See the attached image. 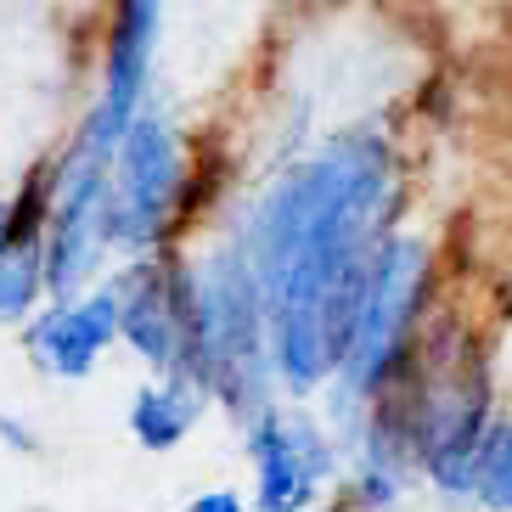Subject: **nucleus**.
Here are the masks:
<instances>
[{
    "label": "nucleus",
    "mask_w": 512,
    "mask_h": 512,
    "mask_svg": "<svg viewBox=\"0 0 512 512\" xmlns=\"http://www.w3.org/2000/svg\"><path fill=\"white\" fill-rule=\"evenodd\" d=\"M394 197V158L366 130H344L304 164H293L259 197L242 248L254 259L271 316V355L282 389L316 394L332 383L327 310L344 276L383 242V214Z\"/></svg>",
    "instance_id": "1"
},
{
    "label": "nucleus",
    "mask_w": 512,
    "mask_h": 512,
    "mask_svg": "<svg viewBox=\"0 0 512 512\" xmlns=\"http://www.w3.org/2000/svg\"><path fill=\"white\" fill-rule=\"evenodd\" d=\"M422 299H428V242L422 237H383L372 287H366L361 332H355L344 366L327 383V422H332V434L344 439V451L361 439L366 411L411 366V338L422 327Z\"/></svg>",
    "instance_id": "2"
},
{
    "label": "nucleus",
    "mask_w": 512,
    "mask_h": 512,
    "mask_svg": "<svg viewBox=\"0 0 512 512\" xmlns=\"http://www.w3.org/2000/svg\"><path fill=\"white\" fill-rule=\"evenodd\" d=\"M186 192V141L169 113H141L119 141L113 181H107V242L113 254L141 259L158 254L164 231L175 226Z\"/></svg>",
    "instance_id": "3"
},
{
    "label": "nucleus",
    "mask_w": 512,
    "mask_h": 512,
    "mask_svg": "<svg viewBox=\"0 0 512 512\" xmlns=\"http://www.w3.org/2000/svg\"><path fill=\"white\" fill-rule=\"evenodd\" d=\"M411 428H417L422 479L434 484L439 496L473 501L484 439H490V428H496L484 372H473V361L434 372L417 389V400H411Z\"/></svg>",
    "instance_id": "4"
},
{
    "label": "nucleus",
    "mask_w": 512,
    "mask_h": 512,
    "mask_svg": "<svg viewBox=\"0 0 512 512\" xmlns=\"http://www.w3.org/2000/svg\"><path fill=\"white\" fill-rule=\"evenodd\" d=\"M242 439H248V456H254L259 512H310L321 490L349 467V451L344 439L332 434V422L304 406H282V400L271 411H259L242 428Z\"/></svg>",
    "instance_id": "5"
},
{
    "label": "nucleus",
    "mask_w": 512,
    "mask_h": 512,
    "mask_svg": "<svg viewBox=\"0 0 512 512\" xmlns=\"http://www.w3.org/2000/svg\"><path fill=\"white\" fill-rule=\"evenodd\" d=\"M164 12L169 0H119L113 17V40H107V79L96 107L79 119L74 152L91 158H119V141L130 136V124L147 113V91H152V62H158V34H164Z\"/></svg>",
    "instance_id": "6"
},
{
    "label": "nucleus",
    "mask_w": 512,
    "mask_h": 512,
    "mask_svg": "<svg viewBox=\"0 0 512 512\" xmlns=\"http://www.w3.org/2000/svg\"><path fill=\"white\" fill-rule=\"evenodd\" d=\"M124 287V344L136 349L152 372H186L197 344V265L169 254H141L119 271Z\"/></svg>",
    "instance_id": "7"
},
{
    "label": "nucleus",
    "mask_w": 512,
    "mask_h": 512,
    "mask_svg": "<svg viewBox=\"0 0 512 512\" xmlns=\"http://www.w3.org/2000/svg\"><path fill=\"white\" fill-rule=\"evenodd\" d=\"M124 338V287L119 276L113 282H96L91 293H79V299H51V310L29 321L23 332V344H29V361L51 377H91L96 361H102V349Z\"/></svg>",
    "instance_id": "8"
},
{
    "label": "nucleus",
    "mask_w": 512,
    "mask_h": 512,
    "mask_svg": "<svg viewBox=\"0 0 512 512\" xmlns=\"http://www.w3.org/2000/svg\"><path fill=\"white\" fill-rule=\"evenodd\" d=\"M214 406V389L192 372H158L152 383H141L130 400V434L141 451H175L192 434L203 411Z\"/></svg>",
    "instance_id": "9"
},
{
    "label": "nucleus",
    "mask_w": 512,
    "mask_h": 512,
    "mask_svg": "<svg viewBox=\"0 0 512 512\" xmlns=\"http://www.w3.org/2000/svg\"><path fill=\"white\" fill-rule=\"evenodd\" d=\"M46 293V231H12L0 248V321H34Z\"/></svg>",
    "instance_id": "10"
},
{
    "label": "nucleus",
    "mask_w": 512,
    "mask_h": 512,
    "mask_svg": "<svg viewBox=\"0 0 512 512\" xmlns=\"http://www.w3.org/2000/svg\"><path fill=\"white\" fill-rule=\"evenodd\" d=\"M473 501L490 507V512H512V417H496V428H490V439H484Z\"/></svg>",
    "instance_id": "11"
},
{
    "label": "nucleus",
    "mask_w": 512,
    "mask_h": 512,
    "mask_svg": "<svg viewBox=\"0 0 512 512\" xmlns=\"http://www.w3.org/2000/svg\"><path fill=\"white\" fill-rule=\"evenodd\" d=\"M181 512H242V496L237 490H197Z\"/></svg>",
    "instance_id": "12"
},
{
    "label": "nucleus",
    "mask_w": 512,
    "mask_h": 512,
    "mask_svg": "<svg viewBox=\"0 0 512 512\" xmlns=\"http://www.w3.org/2000/svg\"><path fill=\"white\" fill-rule=\"evenodd\" d=\"M0 439H6V451H34V428L6 417V411H0Z\"/></svg>",
    "instance_id": "13"
},
{
    "label": "nucleus",
    "mask_w": 512,
    "mask_h": 512,
    "mask_svg": "<svg viewBox=\"0 0 512 512\" xmlns=\"http://www.w3.org/2000/svg\"><path fill=\"white\" fill-rule=\"evenodd\" d=\"M6 237H12V203L0 197V248H6Z\"/></svg>",
    "instance_id": "14"
},
{
    "label": "nucleus",
    "mask_w": 512,
    "mask_h": 512,
    "mask_svg": "<svg viewBox=\"0 0 512 512\" xmlns=\"http://www.w3.org/2000/svg\"><path fill=\"white\" fill-rule=\"evenodd\" d=\"M310 512H316V507H310Z\"/></svg>",
    "instance_id": "15"
}]
</instances>
